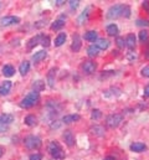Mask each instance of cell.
Listing matches in <instances>:
<instances>
[{"label":"cell","instance_id":"cell-1","mask_svg":"<svg viewBox=\"0 0 149 160\" xmlns=\"http://www.w3.org/2000/svg\"><path fill=\"white\" fill-rule=\"evenodd\" d=\"M47 150H49L50 155L55 160L65 159V152H64V149H62V147L60 145L59 142H56V140L50 142V144L47 147Z\"/></svg>","mask_w":149,"mask_h":160},{"label":"cell","instance_id":"cell-2","mask_svg":"<svg viewBox=\"0 0 149 160\" xmlns=\"http://www.w3.org/2000/svg\"><path fill=\"white\" fill-rule=\"evenodd\" d=\"M39 101H40V94H39L37 92H35V91H33V92L28 93V94L21 99L20 107H21V108H25V109H29V108L36 106L37 103H39Z\"/></svg>","mask_w":149,"mask_h":160},{"label":"cell","instance_id":"cell-3","mask_svg":"<svg viewBox=\"0 0 149 160\" xmlns=\"http://www.w3.org/2000/svg\"><path fill=\"white\" fill-rule=\"evenodd\" d=\"M24 144H25V147H26L28 149L35 150V149H39V148L41 147L42 142H41V139H40L39 137H36V135H28V137L24 139Z\"/></svg>","mask_w":149,"mask_h":160},{"label":"cell","instance_id":"cell-4","mask_svg":"<svg viewBox=\"0 0 149 160\" xmlns=\"http://www.w3.org/2000/svg\"><path fill=\"white\" fill-rule=\"evenodd\" d=\"M124 9H126V5H119V4L118 5H113L107 11V18L108 19H117L119 16H123Z\"/></svg>","mask_w":149,"mask_h":160},{"label":"cell","instance_id":"cell-5","mask_svg":"<svg viewBox=\"0 0 149 160\" xmlns=\"http://www.w3.org/2000/svg\"><path fill=\"white\" fill-rule=\"evenodd\" d=\"M122 120H123V117H122V114H111V116H108L107 118H106V124H107V127L108 128H112V129H114V128H117L121 123H122Z\"/></svg>","mask_w":149,"mask_h":160},{"label":"cell","instance_id":"cell-6","mask_svg":"<svg viewBox=\"0 0 149 160\" xmlns=\"http://www.w3.org/2000/svg\"><path fill=\"white\" fill-rule=\"evenodd\" d=\"M19 22H20V18L13 16V15H10V16H4V18L0 19V25H1V26H11V25H16V24H19Z\"/></svg>","mask_w":149,"mask_h":160},{"label":"cell","instance_id":"cell-7","mask_svg":"<svg viewBox=\"0 0 149 160\" xmlns=\"http://www.w3.org/2000/svg\"><path fill=\"white\" fill-rule=\"evenodd\" d=\"M81 68H82V71H83L86 75H92V73L96 71L97 66H96V63L92 62V61H85V62L81 65Z\"/></svg>","mask_w":149,"mask_h":160},{"label":"cell","instance_id":"cell-8","mask_svg":"<svg viewBox=\"0 0 149 160\" xmlns=\"http://www.w3.org/2000/svg\"><path fill=\"white\" fill-rule=\"evenodd\" d=\"M62 138H64L67 147H74V137L71 130H65L64 134H62Z\"/></svg>","mask_w":149,"mask_h":160},{"label":"cell","instance_id":"cell-9","mask_svg":"<svg viewBox=\"0 0 149 160\" xmlns=\"http://www.w3.org/2000/svg\"><path fill=\"white\" fill-rule=\"evenodd\" d=\"M90 132H91V134L95 135V137H103L105 133H106V129H105L102 125H93V127H91Z\"/></svg>","mask_w":149,"mask_h":160},{"label":"cell","instance_id":"cell-10","mask_svg":"<svg viewBox=\"0 0 149 160\" xmlns=\"http://www.w3.org/2000/svg\"><path fill=\"white\" fill-rule=\"evenodd\" d=\"M81 46H82V43H81L80 35H78V34H74V38H72V45H71V50H72L74 52H78V51L81 50Z\"/></svg>","mask_w":149,"mask_h":160},{"label":"cell","instance_id":"cell-11","mask_svg":"<svg viewBox=\"0 0 149 160\" xmlns=\"http://www.w3.org/2000/svg\"><path fill=\"white\" fill-rule=\"evenodd\" d=\"M131 150L132 152H134V153H142V152H144L146 149H147V145L144 144V143H141V142H137V143H133V144H131Z\"/></svg>","mask_w":149,"mask_h":160},{"label":"cell","instance_id":"cell-12","mask_svg":"<svg viewBox=\"0 0 149 160\" xmlns=\"http://www.w3.org/2000/svg\"><path fill=\"white\" fill-rule=\"evenodd\" d=\"M11 81H5V82H3L1 83V86H0V96H6V94H9V92H10V89H11Z\"/></svg>","mask_w":149,"mask_h":160},{"label":"cell","instance_id":"cell-13","mask_svg":"<svg viewBox=\"0 0 149 160\" xmlns=\"http://www.w3.org/2000/svg\"><path fill=\"white\" fill-rule=\"evenodd\" d=\"M13 122H14V116L13 114H9V113L0 114V123H3L5 125H10Z\"/></svg>","mask_w":149,"mask_h":160},{"label":"cell","instance_id":"cell-14","mask_svg":"<svg viewBox=\"0 0 149 160\" xmlns=\"http://www.w3.org/2000/svg\"><path fill=\"white\" fill-rule=\"evenodd\" d=\"M55 76H56V68H51L47 73V83L51 88L55 87Z\"/></svg>","mask_w":149,"mask_h":160},{"label":"cell","instance_id":"cell-15","mask_svg":"<svg viewBox=\"0 0 149 160\" xmlns=\"http://www.w3.org/2000/svg\"><path fill=\"white\" fill-rule=\"evenodd\" d=\"M80 116L78 114H67V116H65L64 118H62V123H65V124H71V123H74V122H77V120H80Z\"/></svg>","mask_w":149,"mask_h":160},{"label":"cell","instance_id":"cell-16","mask_svg":"<svg viewBox=\"0 0 149 160\" xmlns=\"http://www.w3.org/2000/svg\"><path fill=\"white\" fill-rule=\"evenodd\" d=\"M29 70H30V62H29V61H24V62L20 63V66H19V72H20L21 76H25V75L29 72Z\"/></svg>","mask_w":149,"mask_h":160},{"label":"cell","instance_id":"cell-17","mask_svg":"<svg viewBox=\"0 0 149 160\" xmlns=\"http://www.w3.org/2000/svg\"><path fill=\"white\" fill-rule=\"evenodd\" d=\"M41 39H42V35H41V34H39V35H36V36H34L31 40L28 42V48L31 50V48H34V47L36 46L37 43H41Z\"/></svg>","mask_w":149,"mask_h":160},{"label":"cell","instance_id":"cell-18","mask_svg":"<svg viewBox=\"0 0 149 160\" xmlns=\"http://www.w3.org/2000/svg\"><path fill=\"white\" fill-rule=\"evenodd\" d=\"M14 73H15V68L11 65H5L3 67V75L5 77H11V76H14Z\"/></svg>","mask_w":149,"mask_h":160},{"label":"cell","instance_id":"cell-19","mask_svg":"<svg viewBox=\"0 0 149 160\" xmlns=\"http://www.w3.org/2000/svg\"><path fill=\"white\" fill-rule=\"evenodd\" d=\"M46 56H47V52H46L45 50L37 51L36 53L33 56V61H34V62H40V61L45 60V58H46Z\"/></svg>","mask_w":149,"mask_h":160},{"label":"cell","instance_id":"cell-20","mask_svg":"<svg viewBox=\"0 0 149 160\" xmlns=\"http://www.w3.org/2000/svg\"><path fill=\"white\" fill-rule=\"evenodd\" d=\"M66 39H67V35H66L65 32H60V34L57 35V38L55 39V46H56V47L62 46V45L65 43Z\"/></svg>","mask_w":149,"mask_h":160},{"label":"cell","instance_id":"cell-21","mask_svg":"<svg viewBox=\"0 0 149 160\" xmlns=\"http://www.w3.org/2000/svg\"><path fill=\"white\" fill-rule=\"evenodd\" d=\"M100 50H107L110 47V41L107 39H98L95 43Z\"/></svg>","mask_w":149,"mask_h":160},{"label":"cell","instance_id":"cell-22","mask_svg":"<svg viewBox=\"0 0 149 160\" xmlns=\"http://www.w3.org/2000/svg\"><path fill=\"white\" fill-rule=\"evenodd\" d=\"M126 46L128 48H131V50L136 47V36H134V34H129L127 36V39H126Z\"/></svg>","mask_w":149,"mask_h":160},{"label":"cell","instance_id":"cell-23","mask_svg":"<svg viewBox=\"0 0 149 160\" xmlns=\"http://www.w3.org/2000/svg\"><path fill=\"white\" fill-rule=\"evenodd\" d=\"M45 89V82L41 80H37V81H34V83H33V91H35V92H41V91H44Z\"/></svg>","mask_w":149,"mask_h":160},{"label":"cell","instance_id":"cell-24","mask_svg":"<svg viewBox=\"0 0 149 160\" xmlns=\"http://www.w3.org/2000/svg\"><path fill=\"white\" fill-rule=\"evenodd\" d=\"M85 40H87V41H90V42H96V41L98 40L97 39V31H87L86 34H85Z\"/></svg>","mask_w":149,"mask_h":160},{"label":"cell","instance_id":"cell-25","mask_svg":"<svg viewBox=\"0 0 149 160\" xmlns=\"http://www.w3.org/2000/svg\"><path fill=\"white\" fill-rule=\"evenodd\" d=\"M24 123H25L26 125H29V127H34V125H36L37 124V119H36V117H35V116L29 114V116H26V117H25Z\"/></svg>","mask_w":149,"mask_h":160},{"label":"cell","instance_id":"cell-26","mask_svg":"<svg viewBox=\"0 0 149 160\" xmlns=\"http://www.w3.org/2000/svg\"><path fill=\"white\" fill-rule=\"evenodd\" d=\"M98 52H100V48L96 46V45H91L88 48H87V55L90 57H96L98 56Z\"/></svg>","mask_w":149,"mask_h":160},{"label":"cell","instance_id":"cell-27","mask_svg":"<svg viewBox=\"0 0 149 160\" xmlns=\"http://www.w3.org/2000/svg\"><path fill=\"white\" fill-rule=\"evenodd\" d=\"M118 32H119V30H118V26L116 24H111L107 26V34L110 36H117Z\"/></svg>","mask_w":149,"mask_h":160},{"label":"cell","instance_id":"cell-28","mask_svg":"<svg viewBox=\"0 0 149 160\" xmlns=\"http://www.w3.org/2000/svg\"><path fill=\"white\" fill-rule=\"evenodd\" d=\"M88 11H90V9L87 8V9H86V10H85V11H83V12H82L80 16H78V19H77V22H78V25H82L83 22H86V21H87V19H88V15H90V12H88Z\"/></svg>","mask_w":149,"mask_h":160},{"label":"cell","instance_id":"cell-29","mask_svg":"<svg viewBox=\"0 0 149 160\" xmlns=\"http://www.w3.org/2000/svg\"><path fill=\"white\" fill-rule=\"evenodd\" d=\"M65 26V21L64 20H61V19H59V20H55L52 24H51V30H60V29H62Z\"/></svg>","mask_w":149,"mask_h":160},{"label":"cell","instance_id":"cell-30","mask_svg":"<svg viewBox=\"0 0 149 160\" xmlns=\"http://www.w3.org/2000/svg\"><path fill=\"white\" fill-rule=\"evenodd\" d=\"M102 117V112L100 111V109H93L92 112H91V118L95 120L100 119Z\"/></svg>","mask_w":149,"mask_h":160},{"label":"cell","instance_id":"cell-31","mask_svg":"<svg viewBox=\"0 0 149 160\" xmlns=\"http://www.w3.org/2000/svg\"><path fill=\"white\" fill-rule=\"evenodd\" d=\"M148 31L147 30H142L141 32H139V40L142 41V42H144V41L148 40Z\"/></svg>","mask_w":149,"mask_h":160},{"label":"cell","instance_id":"cell-32","mask_svg":"<svg viewBox=\"0 0 149 160\" xmlns=\"http://www.w3.org/2000/svg\"><path fill=\"white\" fill-rule=\"evenodd\" d=\"M50 38L49 36H45V35H42V39H41V45L44 46V47H49L50 46Z\"/></svg>","mask_w":149,"mask_h":160},{"label":"cell","instance_id":"cell-33","mask_svg":"<svg viewBox=\"0 0 149 160\" xmlns=\"http://www.w3.org/2000/svg\"><path fill=\"white\" fill-rule=\"evenodd\" d=\"M117 46L119 47V48H124V46H126V41L124 39H122V38H117Z\"/></svg>","mask_w":149,"mask_h":160},{"label":"cell","instance_id":"cell-34","mask_svg":"<svg viewBox=\"0 0 149 160\" xmlns=\"http://www.w3.org/2000/svg\"><path fill=\"white\" fill-rule=\"evenodd\" d=\"M141 73H142V76H143V77L149 78V66L143 67V68H142V71H141Z\"/></svg>","mask_w":149,"mask_h":160},{"label":"cell","instance_id":"cell-35","mask_svg":"<svg viewBox=\"0 0 149 160\" xmlns=\"http://www.w3.org/2000/svg\"><path fill=\"white\" fill-rule=\"evenodd\" d=\"M29 160H42V155L39 154V153H35V154H31L29 157Z\"/></svg>","mask_w":149,"mask_h":160},{"label":"cell","instance_id":"cell-36","mask_svg":"<svg viewBox=\"0 0 149 160\" xmlns=\"http://www.w3.org/2000/svg\"><path fill=\"white\" fill-rule=\"evenodd\" d=\"M137 25L138 26H148L149 21L148 20H137Z\"/></svg>","mask_w":149,"mask_h":160},{"label":"cell","instance_id":"cell-37","mask_svg":"<svg viewBox=\"0 0 149 160\" xmlns=\"http://www.w3.org/2000/svg\"><path fill=\"white\" fill-rule=\"evenodd\" d=\"M69 4H70V6H71V9H76V8L78 6L80 1H78V0H71V1H69Z\"/></svg>","mask_w":149,"mask_h":160},{"label":"cell","instance_id":"cell-38","mask_svg":"<svg viewBox=\"0 0 149 160\" xmlns=\"http://www.w3.org/2000/svg\"><path fill=\"white\" fill-rule=\"evenodd\" d=\"M8 128H9V125H5V124L0 123V133H4V132H6V130H8Z\"/></svg>","mask_w":149,"mask_h":160},{"label":"cell","instance_id":"cell-39","mask_svg":"<svg viewBox=\"0 0 149 160\" xmlns=\"http://www.w3.org/2000/svg\"><path fill=\"white\" fill-rule=\"evenodd\" d=\"M143 8L149 12V1H144V2H143Z\"/></svg>","mask_w":149,"mask_h":160},{"label":"cell","instance_id":"cell-40","mask_svg":"<svg viewBox=\"0 0 149 160\" xmlns=\"http://www.w3.org/2000/svg\"><path fill=\"white\" fill-rule=\"evenodd\" d=\"M144 96L149 97V84H147V86H146V88H144Z\"/></svg>","mask_w":149,"mask_h":160},{"label":"cell","instance_id":"cell-41","mask_svg":"<svg viewBox=\"0 0 149 160\" xmlns=\"http://www.w3.org/2000/svg\"><path fill=\"white\" fill-rule=\"evenodd\" d=\"M4 152H5V149H4L3 147H0V158L4 155Z\"/></svg>","mask_w":149,"mask_h":160},{"label":"cell","instance_id":"cell-42","mask_svg":"<svg viewBox=\"0 0 149 160\" xmlns=\"http://www.w3.org/2000/svg\"><path fill=\"white\" fill-rule=\"evenodd\" d=\"M64 2H65V1H62V0H59V1H56V4H57V5H62Z\"/></svg>","mask_w":149,"mask_h":160},{"label":"cell","instance_id":"cell-43","mask_svg":"<svg viewBox=\"0 0 149 160\" xmlns=\"http://www.w3.org/2000/svg\"><path fill=\"white\" fill-rule=\"evenodd\" d=\"M103 160H116V159H114L113 157H107V158H105Z\"/></svg>","mask_w":149,"mask_h":160},{"label":"cell","instance_id":"cell-44","mask_svg":"<svg viewBox=\"0 0 149 160\" xmlns=\"http://www.w3.org/2000/svg\"><path fill=\"white\" fill-rule=\"evenodd\" d=\"M146 56H147V58H149V51H147V52H146Z\"/></svg>","mask_w":149,"mask_h":160}]
</instances>
